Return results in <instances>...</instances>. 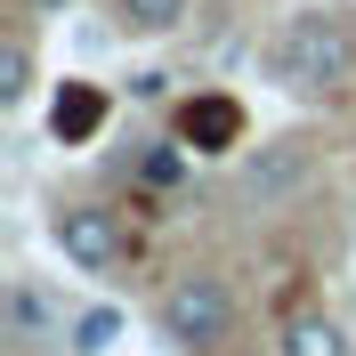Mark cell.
I'll return each mask as SVG.
<instances>
[{"mask_svg":"<svg viewBox=\"0 0 356 356\" xmlns=\"http://www.w3.org/2000/svg\"><path fill=\"white\" fill-rule=\"evenodd\" d=\"M356 73V33L348 17H332V8H308V17L284 24V41H275V81L284 89H340Z\"/></svg>","mask_w":356,"mask_h":356,"instance_id":"1","label":"cell"},{"mask_svg":"<svg viewBox=\"0 0 356 356\" xmlns=\"http://www.w3.org/2000/svg\"><path fill=\"white\" fill-rule=\"evenodd\" d=\"M154 324H162L170 348H219V340L235 332V291H227L219 275H178V284L162 291Z\"/></svg>","mask_w":356,"mask_h":356,"instance_id":"2","label":"cell"},{"mask_svg":"<svg viewBox=\"0 0 356 356\" xmlns=\"http://www.w3.org/2000/svg\"><path fill=\"white\" fill-rule=\"evenodd\" d=\"M49 235H57V251H65L73 267H89V275H106V267H122V219H113L106 202H65L57 219H49Z\"/></svg>","mask_w":356,"mask_h":356,"instance_id":"3","label":"cell"},{"mask_svg":"<svg viewBox=\"0 0 356 356\" xmlns=\"http://www.w3.org/2000/svg\"><path fill=\"white\" fill-rule=\"evenodd\" d=\"M308 170H316V146H308V138H275V146H259V154L243 162V195L251 202H284V195L308 186Z\"/></svg>","mask_w":356,"mask_h":356,"instance_id":"4","label":"cell"},{"mask_svg":"<svg viewBox=\"0 0 356 356\" xmlns=\"http://www.w3.org/2000/svg\"><path fill=\"white\" fill-rule=\"evenodd\" d=\"M178 138H186L195 154H235V146H243V106H235V97H195V106L178 113Z\"/></svg>","mask_w":356,"mask_h":356,"instance_id":"5","label":"cell"},{"mask_svg":"<svg viewBox=\"0 0 356 356\" xmlns=\"http://www.w3.org/2000/svg\"><path fill=\"white\" fill-rule=\"evenodd\" d=\"M97 130H106V89L97 81H65L49 97V138H57V146H89Z\"/></svg>","mask_w":356,"mask_h":356,"instance_id":"6","label":"cell"},{"mask_svg":"<svg viewBox=\"0 0 356 356\" xmlns=\"http://www.w3.org/2000/svg\"><path fill=\"white\" fill-rule=\"evenodd\" d=\"M275 356H348V332H340L324 308H308V316H291V324H284Z\"/></svg>","mask_w":356,"mask_h":356,"instance_id":"7","label":"cell"},{"mask_svg":"<svg viewBox=\"0 0 356 356\" xmlns=\"http://www.w3.org/2000/svg\"><path fill=\"white\" fill-rule=\"evenodd\" d=\"M186 0H113V24L122 33H178Z\"/></svg>","mask_w":356,"mask_h":356,"instance_id":"8","label":"cell"},{"mask_svg":"<svg viewBox=\"0 0 356 356\" xmlns=\"http://www.w3.org/2000/svg\"><path fill=\"white\" fill-rule=\"evenodd\" d=\"M24 97H33V41L8 33L0 41V106H24Z\"/></svg>","mask_w":356,"mask_h":356,"instance_id":"9","label":"cell"},{"mask_svg":"<svg viewBox=\"0 0 356 356\" xmlns=\"http://www.w3.org/2000/svg\"><path fill=\"white\" fill-rule=\"evenodd\" d=\"M113 340H122V308H89L73 324V356H106Z\"/></svg>","mask_w":356,"mask_h":356,"instance_id":"10","label":"cell"},{"mask_svg":"<svg viewBox=\"0 0 356 356\" xmlns=\"http://www.w3.org/2000/svg\"><path fill=\"white\" fill-rule=\"evenodd\" d=\"M24 8H33V17H65L73 0H24Z\"/></svg>","mask_w":356,"mask_h":356,"instance_id":"11","label":"cell"}]
</instances>
